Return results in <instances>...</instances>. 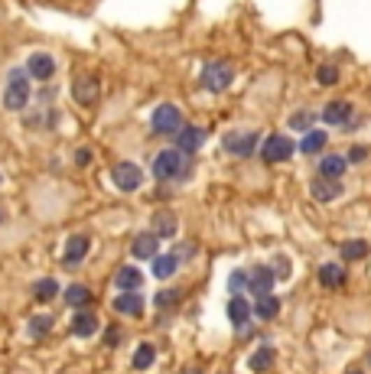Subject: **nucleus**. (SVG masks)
<instances>
[{
    "mask_svg": "<svg viewBox=\"0 0 371 374\" xmlns=\"http://www.w3.org/2000/svg\"><path fill=\"white\" fill-rule=\"evenodd\" d=\"M29 78L33 75L27 72V66L23 69H10L7 72V85H3V108L7 111H23L29 104Z\"/></svg>",
    "mask_w": 371,
    "mask_h": 374,
    "instance_id": "1",
    "label": "nucleus"
},
{
    "mask_svg": "<svg viewBox=\"0 0 371 374\" xmlns=\"http://www.w3.org/2000/svg\"><path fill=\"white\" fill-rule=\"evenodd\" d=\"M199 82H202V88L205 92H225L231 82H235V69L225 62V59H212V62H205L202 66V72H199Z\"/></svg>",
    "mask_w": 371,
    "mask_h": 374,
    "instance_id": "2",
    "label": "nucleus"
},
{
    "mask_svg": "<svg viewBox=\"0 0 371 374\" xmlns=\"http://www.w3.org/2000/svg\"><path fill=\"white\" fill-rule=\"evenodd\" d=\"M101 94V78L95 72H82L72 78V98H75L82 108H92Z\"/></svg>",
    "mask_w": 371,
    "mask_h": 374,
    "instance_id": "3",
    "label": "nucleus"
},
{
    "mask_svg": "<svg viewBox=\"0 0 371 374\" xmlns=\"http://www.w3.org/2000/svg\"><path fill=\"white\" fill-rule=\"evenodd\" d=\"M186 169V153L182 150H163V153H157V159H153V176L157 179H176Z\"/></svg>",
    "mask_w": 371,
    "mask_h": 374,
    "instance_id": "4",
    "label": "nucleus"
},
{
    "mask_svg": "<svg viewBox=\"0 0 371 374\" xmlns=\"http://www.w3.org/2000/svg\"><path fill=\"white\" fill-rule=\"evenodd\" d=\"M293 150H300V147H293L290 137H284V134H270V137L261 143V159H264V163H284V159L293 157Z\"/></svg>",
    "mask_w": 371,
    "mask_h": 374,
    "instance_id": "5",
    "label": "nucleus"
},
{
    "mask_svg": "<svg viewBox=\"0 0 371 374\" xmlns=\"http://www.w3.org/2000/svg\"><path fill=\"white\" fill-rule=\"evenodd\" d=\"M261 137L257 131H231L225 134V150H228L231 157H251L254 150H261Z\"/></svg>",
    "mask_w": 371,
    "mask_h": 374,
    "instance_id": "6",
    "label": "nucleus"
},
{
    "mask_svg": "<svg viewBox=\"0 0 371 374\" xmlns=\"http://www.w3.org/2000/svg\"><path fill=\"white\" fill-rule=\"evenodd\" d=\"M150 124H153V131L157 134H180L182 131V114H180L176 104H160V108L153 111Z\"/></svg>",
    "mask_w": 371,
    "mask_h": 374,
    "instance_id": "7",
    "label": "nucleus"
},
{
    "mask_svg": "<svg viewBox=\"0 0 371 374\" xmlns=\"http://www.w3.org/2000/svg\"><path fill=\"white\" fill-rule=\"evenodd\" d=\"M111 176H115V186L121 189V192H137L143 182V173L137 163H117V166L111 169Z\"/></svg>",
    "mask_w": 371,
    "mask_h": 374,
    "instance_id": "8",
    "label": "nucleus"
},
{
    "mask_svg": "<svg viewBox=\"0 0 371 374\" xmlns=\"http://www.w3.org/2000/svg\"><path fill=\"white\" fill-rule=\"evenodd\" d=\"M352 114H355V108L349 101H329L323 108V124H329V127H349V124H352Z\"/></svg>",
    "mask_w": 371,
    "mask_h": 374,
    "instance_id": "9",
    "label": "nucleus"
},
{
    "mask_svg": "<svg viewBox=\"0 0 371 374\" xmlns=\"http://www.w3.org/2000/svg\"><path fill=\"white\" fill-rule=\"evenodd\" d=\"M202 143H205V131L202 127H192V124H182V131L176 134V150H182L186 157L199 153Z\"/></svg>",
    "mask_w": 371,
    "mask_h": 374,
    "instance_id": "10",
    "label": "nucleus"
},
{
    "mask_svg": "<svg viewBox=\"0 0 371 374\" xmlns=\"http://www.w3.org/2000/svg\"><path fill=\"white\" fill-rule=\"evenodd\" d=\"M310 196L316 202H335V199L342 196V182L339 179H329V176H316L310 182Z\"/></svg>",
    "mask_w": 371,
    "mask_h": 374,
    "instance_id": "11",
    "label": "nucleus"
},
{
    "mask_svg": "<svg viewBox=\"0 0 371 374\" xmlns=\"http://www.w3.org/2000/svg\"><path fill=\"white\" fill-rule=\"evenodd\" d=\"M277 283V273L270 267H254V271L247 273V290L254 293V296H267V293L274 290Z\"/></svg>",
    "mask_w": 371,
    "mask_h": 374,
    "instance_id": "12",
    "label": "nucleus"
},
{
    "mask_svg": "<svg viewBox=\"0 0 371 374\" xmlns=\"http://www.w3.org/2000/svg\"><path fill=\"white\" fill-rule=\"evenodd\" d=\"M27 72L33 75V78H39V82H49V78L56 75V59L49 56V52H33V56L27 59Z\"/></svg>",
    "mask_w": 371,
    "mask_h": 374,
    "instance_id": "13",
    "label": "nucleus"
},
{
    "mask_svg": "<svg viewBox=\"0 0 371 374\" xmlns=\"http://www.w3.org/2000/svg\"><path fill=\"white\" fill-rule=\"evenodd\" d=\"M157 241H160L157 231H140L131 244V254L137 261H153V257H157Z\"/></svg>",
    "mask_w": 371,
    "mask_h": 374,
    "instance_id": "14",
    "label": "nucleus"
},
{
    "mask_svg": "<svg viewBox=\"0 0 371 374\" xmlns=\"http://www.w3.org/2000/svg\"><path fill=\"white\" fill-rule=\"evenodd\" d=\"M88 247H92V241H88L85 234H75V238H68L66 241V257L62 261L72 267V264H82L85 261V254H88Z\"/></svg>",
    "mask_w": 371,
    "mask_h": 374,
    "instance_id": "15",
    "label": "nucleus"
},
{
    "mask_svg": "<svg viewBox=\"0 0 371 374\" xmlns=\"http://www.w3.org/2000/svg\"><path fill=\"white\" fill-rule=\"evenodd\" d=\"M251 312H254V306H251L245 296H238V293H235V296L228 299V319H231V326L241 329L247 319H251Z\"/></svg>",
    "mask_w": 371,
    "mask_h": 374,
    "instance_id": "16",
    "label": "nucleus"
},
{
    "mask_svg": "<svg viewBox=\"0 0 371 374\" xmlns=\"http://www.w3.org/2000/svg\"><path fill=\"white\" fill-rule=\"evenodd\" d=\"M345 169H349V157H335V153H329V157L319 159V176H329V179H342Z\"/></svg>",
    "mask_w": 371,
    "mask_h": 374,
    "instance_id": "17",
    "label": "nucleus"
},
{
    "mask_svg": "<svg viewBox=\"0 0 371 374\" xmlns=\"http://www.w3.org/2000/svg\"><path fill=\"white\" fill-rule=\"evenodd\" d=\"M72 332H75L78 338H88L98 332V319L88 312V309H78L75 316H72Z\"/></svg>",
    "mask_w": 371,
    "mask_h": 374,
    "instance_id": "18",
    "label": "nucleus"
},
{
    "mask_svg": "<svg viewBox=\"0 0 371 374\" xmlns=\"http://www.w3.org/2000/svg\"><path fill=\"white\" fill-rule=\"evenodd\" d=\"M111 306H115L121 316H143V299L137 296L133 290L131 293H121V296H117Z\"/></svg>",
    "mask_w": 371,
    "mask_h": 374,
    "instance_id": "19",
    "label": "nucleus"
},
{
    "mask_svg": "<svg viewBox=\"0 0 371 374\" xmlns=\"http://www.w3.org/2000/svg\"><path fill=\"white\" fill-rule=\"evenodd\" d=\"M176 267H180V257H176V251H173V254H157V257H153V277H157V280H166V277H173V273H176Z\"/></svg>",
    "mask_w": 371,
    "mask_h": 374,
    "instance_id": "20",
    "label": "nucleus"
},
{
    "mask_svg": "<svg viewBox=\"0 0 371 374\" xmlns=\"http://www.w3.org/2000/svg\"><path fill=\"white\" fill-rule=\"evenodd\" d=\"M326 143H329V137H326V131H306L303 141H300V153H306V157H316L319 150H326Z\"/></svg>",
    "mask_w": 371,
    "mask_h": 374,
    "instance_id": "21",
    "label": "nucleus"
},
{
    "mask_svg": "<svg viewBox=\"0 0 371 374\" xmlns=\"http://www.w3.org/2000/svg\"><path fill=\"white\" fill-rule=\"evenodd\" d=\"M115 283H117V290L121 293H131V290H137V287L143 283V273L137 271V267H121L117 277H115Z\"/></svg>",
    "mask_w": 371,
    "mask_h": 374,
    "instance_id": "22",
    "label": "nucleus"
},
{
    "mask_svg": "<svg viewBox=\"0 0 371 374\" xmlns=\"http://www.w3.org/2000/svg\"><path fill=\"white\" fill-rule=\"evenodd\" d=\"M319 283L329 287V290H339L345 283V271L339 264H323V267H319Z\"/></svg>",
    "mask_w": 371,
    "mask_h": 374,
    "instance_id": "23",
    "label": "nucleus"
},
{
    "mask_svg": "<svg viewBox=\"0 0 371 374\" xmlns=\"http://www.w3.org/2000/svg\"><path fill=\"white\" fill-rule=\"evenodd\" d=\"M66 303H68V306H75V309L92 306V290H88V287H82V283H72V287L66 290Z\"/></svg>",
    "mask_w": 371,
    "mask_h": 374,
    "instance_id": "24",
    "label": "nucleus"
},
{
    "mask_svg": "<svg viewBox=\"0 0 371 374\" xmlns=\"http://www.w3.org/2000/svg\"><path fill=\"white\" fill-rule=\"evenodd\" d=\"M277 312H280V299L277 296H270V293H267V296H257V303H254V316L257 319H274Z\"/></svg>",
    "mask_w": 371,
    "mask_h": 374,
    "instance_id": "25",
    "label": "nucleus"
},
{
    "mask_svg": "<svg viewBox=\"0 0 371 374\" xmlns=\"http://www.w3.org/2000/svg\"><path fill=\"white\" fill-rule=\"evenodd\" d=\"M157 361V348L150 345V342H143V345H137V352H133V361L131 365L137 368V371H147V368Z\"/></svg>",
    "mask_w": 371,
    "mask_h": 374,
    "instance_id": "26",
    "label": "nucleus"
},
{
    "mask_svg": "<svg viewBox=\"0 0 371 374\" xmlns=\"http://www.w3.org/2000/svg\"><path fill=\"white\" fill-rule=\"evenodd\" d=\"M150 224L157 228L160 238H173V234H176V215H173V212H157Z\"/></svg>",
    "mask_w": 371,
    "mask_h": 374,
    "instance_id": "27",
    "label": "nucleus"
},
{
    "mask_svg": "<svg viewBox=\"0 0 371 374\" xmlns=\"http://www.w3.org/2000/svg\"><path fill=\"white\" fill-rule=\"evenodd\" d=\"M247 365H251V371H267V368L274 365V348H270V345L257 348L254 355H251V361H247Z\"/></svg>",
    "mask_w": 371,
    "mask_h": 374,
    "instance_id": "28",
    "label": "nucleus"
},
{
    "mask_svg": "<svg viewBox=\"0 0 371 374\" xmlns=\"http://www.w3.org/2000/svg\"><path fill=\"white\" fill-rule=\"evenodd\" d=\"M59 293V283L52 280V277H46V280H36L33 283V296L39 299V303H49V299Z\"/></svg>",
    "mask_w": 371,
    "mask_h": 374,
    "instance_id": "29",
    "label": "nucleus"
},
{
    "mask_svg": "<svg viewBox=\"0 0 371 374\" xmlns=\"http://www.w3.org/2000/svg\"><path fill=\"white\" fill-rule=\"evenodd\" d=\"M313 124H316V114L313 111H296V114H290V127L293 131H313Z\"/></svg>",
    "mask_w": 371,
    "mask_h": 374,
    "instance_id": "30",
    "label": "nucleus"
},
{
    "mask_svg": "<svg viewBox=\"0 0 371 374\" xmlns=\"http://www.w3.org/2000/svg\"><path fill=\"white\" fill-rule=\"evenodd\" d=\"M368 254V241H345L342 244V257L345 261H362Z\"/></svg>",
    "mask_w": 371,
    "mask_h": 374,
    "instance_id": "31",
    "label": "nucleus"
},
{
    "mask_svg": "<svg viewBox=\"0 0 371 374\" xmlns=\"http://www.w3.org/2000/svg\"><path fill=\"white\" fill-rule=\"evenodd\" d=\"M27 329H29V336H33V338H43L49 329H52V316H33Z\"/></svg>",
    "mask_w": 371,
    "mask_h": 374,
    "instance_id": "32",
    "label": "nucleus"
},
{
    "mask_svg": "<svg viewBox=\"0 0 371 374\" xmlns=\"http://www.w3.org/2000/svg\"><path fill=\"white\" fill-rule=\"evenodd\" d=\"M316 82L319 85H335L339 82V69L335 66H319L316 69Z\"/></svg>",
    "mask_w": 371,
    "mask_h": 374,
    "instance_id": "33",
    "label": "nucleus"
},
{
    "mask_svg": "<svg viewBox=\"0 0 371 374\" xmlns=\"http://www.w3.org/2000/svg\"><path fill=\"white\" fill-rule=\"evenodd\" d=\"M247 287V273L245 271H231V277H228V290L231 293H241Z\"/></svg>",
    "mask_w": 371,
    "mask_h": 374,
    "instance_id": "34",
    "label": "nucleus"
},
{
    "mask_svg": "<svg viewBox=\"0 0 371 374\" xmlns=\"http://www.w3.org/2000/svg\"><path fill=\"white\" fill-rule=\"evenodd\" d=\"M176 299H180V293H176V290H163V293H157V299H153V303H157L160 309H170V303H176Z\"/></svg>",
    "mask_w": 371,
    "mask_h": 374,
    "instance_id": "35",
    "label": "nucleus"
},
{
    "mask_svg": "<svg viewBox=\"0 0 371 374\" xmlns=\"http://www.w3.org/2000/svg\"><path fill=\"white\" fill-rule=\"evenodd\" d=\"M365 157H368V147H352L349 150V163H362Z\"/></svg>",
    "mask_w": 371,
    "mask_h": 374,
    "instance_id": "36",
    "label": "nucleus"
},
{
    "mask_svg": "<svg viewBox=\"0 0 371 374\" xmlns=\"http://www.w3.org/2000/svg\"><path fill=\"white\" fill-rule=\"evenodd\" d=\"M286 271H290V264H286L284 257H277V264H274V273H277V277H286Z\"/></svg>",
    "mask_w": 371,
    "mask_h": 374,
    "instance_id": "37",
    "label": "nucleus"
},
{
    "mask_svg": "<svg viewBox=\"0 0 371 374\" xmlns=\"http://www.w3.org/2000/svg\"><path fill=\"white\" fill-rule=\"evenodd\" d=\"M88 159H92V153H88V150H78V163H82V166H85Z\"/></svg>",
    "mask_w": 371,
    "mask_h": 374,
    "instance_id": "38",
    "label": "nucleus"
},
{
    "mask_svg": "<svg viewBox=\"0 0 371 374\" xmlns=\"http://www.w3.org/2000/svg\"><path fill=\"white\" fill-rule=\"evenodd\" d=\"M182 374H202V371H199V368H186V371H182Z\"/></svg>",
    "mask_w": 371,
    "mask_h": 374,
    "instance_id": "39",
    "label": "nucleus"
},
{
    "mask_svg": "<svg viewBox=\"0 0 371 374\" xmlns=\"http://www.w3.org/2000/svg\"><path fill=\"white\" fill-rule=\"evenodd\" d=\"M349 374H362V371H349Z\"/></svg>",
    "mask_w": 371,
    "mask_h": 374,
    "instance_id": "40",
    "label": "nucleus"
}]
</instances>
